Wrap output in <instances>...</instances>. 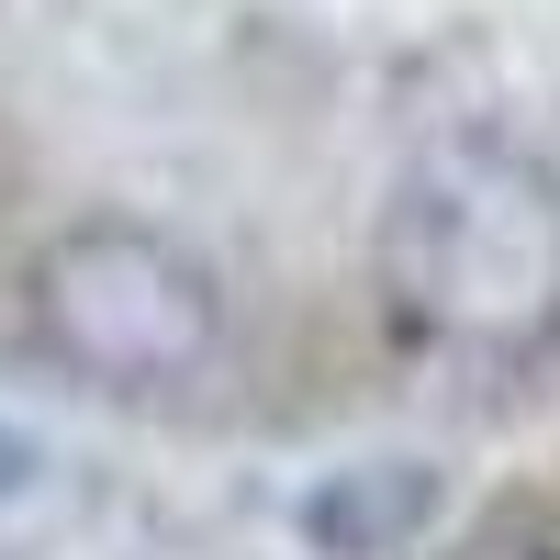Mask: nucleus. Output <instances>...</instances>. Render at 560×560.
Wrapping results in <instances>:
<instances>
[{"mask_svg": "<svg viewBox=\"0 0 560 560\" xmlns=\"http://www.w3.org/2000/svg\"><path fill=\"white\" fill-rule=\"evenodd\" d=\"M34 325H45V348H57L79 382L168 393V382H191L213 359L224 303L147 224H79V236H57L45 269H34Z\"/></svg>", "mask_w": 560, "mask_h": 560, "instance_id": "obj_2", "label": "nucleus"}, {"mask_svg": "<svg viewBox=\"0 0 560 560\" xmlns=\"http://www.w3.org/2000/svg\"><path fill=\"white\" fill-rule=\"evenodd\" d=\"M23 471H34V448H23V438H12V427H0V493H12V482H23Z\"/></svg>", "mask_w": 560, "mask_h": 560, "instance_id": "obj_4", "label": "nucleus"}, {"mask_svg": "<svg viewBox=\"0 0 560 560\" xmlns=\"http://www.w3.org/2000/svg\"><path fill=\"white\" fill-rule=\"evenodd\" d=\"M393 314L459 359H516L560 325V191L504 147H438L393 191Z\"/></svg>", "mask_w": 560, "mask_h": 560, "instance_id": "obj_1", "label": "nucleus"}, {"mask_svg": "<svg viewBox=\"0 0 560 560\" xmlns=\"http://www.w3.org/2000/svg\"><path fill=\"white\" fill-rule=\"evenodd\" d=\"M427 471L415 459H370V471H337L314 493V538L337 549V560H370V549H393V538H415L427 527Z\"/></svg>", "mask_w": 560, "mask_h": 560, "instance_id": "obj_3", "label": "nucleus"}]
</instances>
